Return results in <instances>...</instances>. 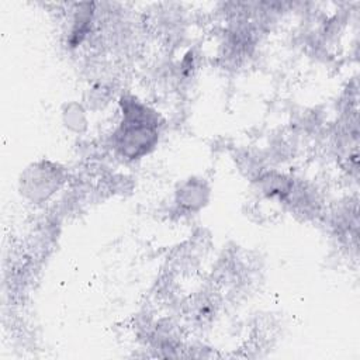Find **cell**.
Segmentation results:
<instances>
[{
    "label": "cell",
    "mask_w": 360,
    "mask_h": 360,
    "mask_svg": "<svg viewBox=\"0 0 360 360\" xmlns=\"http://www.w3.org/2000/svg\"><path fill=\"white\" fill-rule=\"evenodd\" d=\"M115 138L120 152L129 159H136L148 153L155 146L158 141V131L155 124L125 120Z\"/></svg>",
    "instance_id": "6da1fadb"
}]
</instances>
